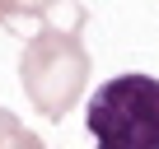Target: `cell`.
I'll return each instance as SVG.
<instances>
[{"label": "cell", "instance_id": "obj_1", "mask_svg": "<svg viewBox=\"0 0 159 149\" xmlns=\"http://www.w3.org/2000/svg\"><path fill=\"white\" fill-rule=\"evenodd\" d=\"M84 10H75V23L70 28H56V23H42V33L28 37L24 56H19V79H24V93L28 103L47 117V121H61L66 112H75L80 93L89 84V47H84Z\"/></svg>", "mask_w": 159, "mask_h": 149}, {"label": "cell", "instance_id": "obj_3", "mask_svg": "<svg viewBox=\"0 0 159 149\" xmlns=\"http://www.w3.org/2000/svg\"><path fill=\"white\" fill-rule=\"evenodd\" d=\"M0 149H47L14 112H5V107H0Z\"/></svg>", "mask_w": 159, "mask_h": 149}, {"label": "cell", "instance_id": "obj_2", "mask_svg": "<svg viewBox=\"0 0 159 149\" xmlns=\"http://www.w3.org/2000/svg\"><path fill=\"white\" fill-rule=\"evenodd\" d=\"M94 149H159V79L126 70L98 84L84 107Z\"/></svg>", "mask_w": 159, "mask_h": 149}, {"label": "cell", "instance_id": "obj_4", "mask_svg": "<svg viewBox=\"0 0 159 149\" xmlns=\"http://www.w3.org/2000/svg\"><path fill=\"white\" fill-rule=\"evenodd\" d=\"M56 5V0H0V23H10V19H42L47 10Z\"/></svg>", "mask_w": 159, "mask_h": 149}]
</instances>
